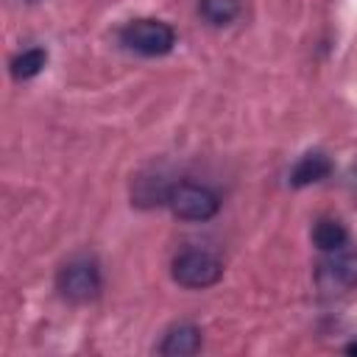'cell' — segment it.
<instances>
[{
	"label": "cell",
	"instance_id": "6da1fadb",
	"mask_svg": "<svg viewBox=\"0 0 357 357\" xmlns=\"http://www.w3.org/2000/svg\"><path fill=\"white\" fill-rule=\"evenodd\" d=\"M120 45L131 53H139V56H167L176 45V31L173 25H167L165 20H151V17H142V20H131L120 28Z\"/></svg>",
	"mask_w": 357,
	"mask_h": 357
},
{
	"label": "cell",
	"instance_id": "7a4b0ae2",
	"mask_svg": "<svg viewBox=\"0 0 357 357\" xmlns=\"http://www.w3.org/2000/svg\"><path fill=\"white\" fill-rule=\"evenodd\" d=\"M100 287H103L100 265L92 257H73L56 273V290L61 293V298H67L73 304H86V301L98 298Z\"/></svg>",
	"mask_w": 357,
	"mask_h": 357
},
{
	"label": "cell",
	"instance_id": "3957f363",
	"mask_svg": "<svg viewBox=\"0 0 357 357\" xmlns=\"http://www.w3.org/2000/svg\"><path fill=\"white\" fill-rule=\"evenodd\" d=\"M170 273L181 287H212L223 276V262L212 251L184 248L181 254L173 257Z\"/></svg>",
	"mask_w": 357,
	"mask_h": 357
},
{
	"label": "cell",
	"instance_id": "277c9868",
	"mask_svg": "<svg viewBox=\"0 0 357 357\" xmlns=\"http://www.w3.org/2000/svg\"><path fill=\"white\" fill-rule=\"evenodd\" d=\"M176 218L181 220H209L218 215L220 209V198L204 187V184H195V181H178V184H170L167 190V201H165Z\"/></svg>",
	"mask_w": 357,
	"mask_h": 357
},
{
	"label": "cell",
	"instance_id": "5b68a950",
	"mask_svg": "<svg viewBox=\"0 0 357 357\" xmlns=\"http://www.w3.org/2000/svg\"><path fill=\"white\" fill-rule=\"evenodd\" d=\"M315 282L324 293H346L357 287V251H332L318 268Z\"/></svg>",
	"mask_w": 357,
	"mask_h": 357
},
{
	"label": "cell",
	"instance_id": "8992f818",
	"mask_svg": "<svg viewBox=\"0 0 357 357\" xmlns=\"http://www.w3.org/2000/svg\"><path fill=\"white\" fill-rule=\"evenodd\" d=\"M201 349V329L195 324H176L165 332V340L159 343V354L165 357H187Z\"/></svg>",
	"mask_w": 357,
	"mask_h": 357
},
{
	"label": "cell",
	"instance_id": "52a82bcc",
	"mask_svg": "<svg viewBox=\"0 0 357 357\" xmlns=\"http://www.w3.org/2000/svg\"><path fill=\"white\" fill-rule=\"evenodd\" d=\"M329 173H332V159L324 151H310L290 170V184L293 187H310V184L324 181Z\"/></svg>",
	"mask_w": 357,
	"mask_h": 357
},
{
	"label": "cell",
	"instance_id": "ba28073f",
	"mask_svg": "<svg viewBox=\"0 0 357 357\" xmlns=\"http://www.w3.org/2000/svg\"><path fill=\"white\" fill-rule=\"evenodd\" d=\"M312 243H315L321 251H326V254L340 251V248L349 243V229H346L340 220H335V218H321V220L312 226Z\"/></svg>",
	"mask_w": 357,
	"mask_h": 357
},
{
	"label": "cell",
	"instance_id": "9c48e42d",
	"mask_svg": "<svg viewBox=\"0 0 357 357\" xmlns=\"http://www.w3.org/2000/svg\"><path fill=\"white\" fill-rule=\"evenodd\" d=\"M243 3L240 0H198V14L209 25H229L240 17Z\"/></svg>",
	"mask_w": 357,
	"mask_h": 357
},
{
	"label": "cell",
	"instance_id": "30bf717a",
	"mask_svg": "<svg viewBox=\"0 0 357 357\" xmlns=\"http://www.w3.org/2000/svg\"><path fill=\"white\" fill-rule=\"evenodd\" d=\"M47 64V50L45 47H28L20 56L11 59V78L14 81H28L33 75L42 73V67Z\"/></svg>",
	"mask_w": 357,
	"mask_h": 357
},
{
	"label": "cell",
	"instance_id": "8fae6325",
	"mask_svg": "<svg viewBox=\"0 0 357 357\" xmlns=\"http://www.w3.org/2000/svg\"><path fill=\"white\" fill-rule=\"evenodd\" d=\"M346 351H349V354H357V340H351V343L346 346Z\"/></svg>",
	"mask_w": 357,
	"mask_h": 357
}]
</instances>
